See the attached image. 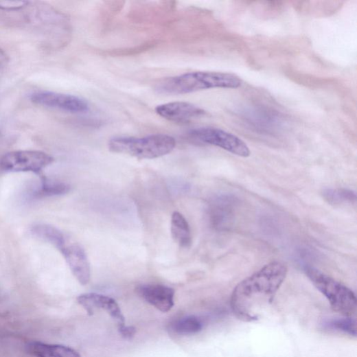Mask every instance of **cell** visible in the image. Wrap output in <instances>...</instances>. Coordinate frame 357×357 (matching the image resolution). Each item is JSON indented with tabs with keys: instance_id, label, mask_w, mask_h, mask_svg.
Here are the masks:
<instances>
[{
	"instance_id": "6da1fadb",
	"label": "cell",
	"mask_w": 357,
	"mask_h": 357,
	"mask_svg": "<svg viewBox=\"0 0 357 357\" xmlns=\"http://www.w3.org/2000/svg\"><path fill=\"white\" fill-rule=\"evenodd\" d=\"M287 274L286 265L275 261L240 282L231 299L234 314L244 322L257 321L262 307L273 302Z\"/></svg>"
},
{
	"instance_id": "7a4b0ae2",
	"label": "cell",
	"mask_w": 357,
	"mask_h": 357,
	"mask_svg": "<svg viewBox=\"0 0 357 357\" xmlns=\"http://www.w3.org/2000/svg\"><path fill=\"white\" fill-rule=\"evenodd\" d=\"M241 84V78L234 73L195 71L163 80L156 91L160 94L178 95L214 88L236 89Z\"/></svg>"
},
{
	"instance_id": "3957f363",
	"label": "cell",
	"mask_w": 357,
	"mask_h": 357,
	"mask_svg": "<svg viewBox=\"0 0 357 357\" xmlns=\"http://www.w3.org/2000/svg\"><path fill=\"white\" fill-rule=\"evenodd\" d=\"M175 146V139L165 134H155L143 138L116 137L108 143L111 152L141 159L163 157L172 152Z\"/></svg>"
},
{
	"instance_id": "277c9868",
	"label": "cell",
	"mask_w": 357,
	"mask_h": 357,
	"mask_svg": "<svg viewBox=\"0 0 357 357\" xmlns=\"http://www.w3.org/2000/svg\"><path fill=\"white\" fill-rule=\"evenodd\" d=\"M305 273L312 284L327 298L332 308L349 317L356 309L354 292L316 268L306 266Z\"/></svg>"
},
{
	"instance_id": "5b68a950",
	"label": "cell",
	"mask_w": 357,
	"mask_h": 357,
	"mask_svg": "<svg viewBox=\"0 0 357 357\" xmlns=\"http://www.w3.org/2000/svg\"><path fill=\"white\" fill-rule=\"evenodd\" d=\"M189 136L196 141L220 148L241 157L246 158L251 155V150L245 142L224 130L202 127L192 130Z\"/></svg>"
},
{
	"instance_id": "8992f818",
	"label": "cell",
	"mask_w": 357,
	"mask_h": 357,
	"mask_svg": "<svg viewBox=\"0 0 357 357\" xmlns=\"http://www.w3.org/2000/svg\"><path fill=\"white\" fill-rule=\"evenodd\" d=\"M54 161L51 155L41 151H14L0 159V169L6 172H38Z\"/></svg>"
},
{
	"instance_id": "52a82bcc",
	"label": "cell",
	"mask_w": 357,
	"mask_h": 357,
	"mask_svg": "<svg viewBox=\"0 0 357 357\" xmlns=\"http://www.w3.org/2000/svg\"><path fill=\"white\" fill-rule=\"evenodd\" d=\"M31 101L38 105L70 113H84L89 110V104L84 100L70 95L40 92L32 95Z\"/></svg>"
},
{
	"instance_id": "ba28073f",
	"label": "cell",
	"mask_w": 357,
	"mask_h": 357,
	"mask_svg": "<svg viewBox=\"0 0 357 357\" xmlns=\"http://www.w3.org/2000/svg\"><path fill=\"white\" fill-rule=\"evenodd\" d=\"M77 301L88 315L93 316L97 310H104L117 323L118 327L125 325L120 307L114 299L97 293H87L78 297Z\"/></svg>"
},
{
	"instance_id": "9c48e42d",
	"label": "cell",
	"mask_w": 357,
	"mask_h": 357,
	"mask_svg": "<svg viewBox=\"0 0 357 357\" xmlns=\"http://www.w3.org/2000/svg\"><path fill=\"white\" fill-rule=\"evenodd\" d=\"M156 113L163 118L176 123H188L203 117L207 112L192 104L176 102L158 106Z\"/></svg>"
},
{
	"instance_id": "30bf717a",
	"label": "cell",
	"mask_w": 357,
	"mask_h": 357,
	"mask_svg": "<svg viewBox=\"0 0 357 357\" xmlns=\"http://www.w3.org/2000/svg\"><path fill=\"white\" fill-rule=\"evenodd\" d=\"M71 271L81 285L91 281V269L84 250L77 244L66 245L61 251Z\"/></svg>"
},
{
	"instance_id": "8fae6325",
	"label": "cell",
	"mask_w": 357,
	"mask_h": 357,
	"mask_svg": "<svg viewBox=\"0 0 357 357\" xmlns=\"http://www.w3.org/2000/svg\"><path fill=\"white\" fill-rule=\"evenodd\" d=\"M237 199L223 195L214 198L209 205V214L211 224L218 230H226L233 220Z\"/></svg>"
},
{
	"instance_id": "7c38bea8",
	"label": "cell",
	"mask_w": 357,
	"mask_h": 357,
	"mask_svg": "<svg viewBox=\"0 0 357 357\" xmlns=\"http://www.w3.org/2000/svg\"><path fill=\"white\" fill-rule=\"evenodd\" d=\"M138 294L148 303L166 312L174 306V290L163 285L146 284L137 288Z\"/></svg>"
},
{
	"instance_id": "4fadbf2b",
	"label": "cell",
	"mask_w": 357,
	"mask_h": 357,
	"mask_svg": "<svg viewBox=\"0 0 357 357\" xmlns=\"http://www.w3.org/2000/svg\"><path fill=\"white\" fill-rule=\"evenodd\" d=\"M26 349L35 357H81L76 350L69 347L38 341L30 342L26 345Z\"/></svg>"
},
{
	"instance_id": "5bb4252c",
	"label": "cell",
	"mask_w": 357,
	"mask_h": 357,
	"mask_svg": "<svg viewBox=\"0 0 357 357\" xmlns=\"http://www.w3.org/2000/svg\"><path fill=\"white\" fill-rule=\"evenodd\" d=\"M171 235L174 241L182 248L189 249L192 244V236L188 221L178 211H174L171 219Z\"/></svg>"
},
{
	"instance_id": "9a60e30c",
	"label": "cell",
	"mask_w": 357,
	"mask_h": 357,
	"mask_svg": "<svg viewBox=\"0 0 357 357\" xmlns=\"http://www.w3.org/2000/svg\"><path fill=\"white\" fill-rule=\"evenodd\" d=\"M32 233L36 237L48 242L61 251L66 246L64 234L54 227L38 224L32 227Z\"/></svg>"
},
{
	"instance_id": "2e32d148",
	"label": "cell",
	"mask_w": 357,
	"mask_h": 357,
	"mask_svg": "<svg viewBox=\"0 0 357 357\" xmlns=\"http://www.w3.org/2000/svg\"><path fill=\"white\" fill-rule=\"evenodd\" d=\"M203 327L202 321L198 317L191 316L172 322L170 325V330L177 335L188 336L199 333Z\"/></svg>"
},
{
	"instance_id": "e0dca14e",
	"label": "cell",
	"mask_w": 357,
	"mask_h": 357,
	"mask_svg": "<svg viewBox=\"0 0 357 357\" xmlns=\"http://www.w3.org/2000/svg\"><path fill=\"white\" fill-rule=\"evenodd\" d=\"M70 187L61 182L43 181L32 192V197L34 198H42L45 197H52L63 196L68 194Z\"/></svg>"
},
{
	"instance_id": "ac0fdd59",
	"label": "cell",
	"mask_w": 357,
	"mask_h": 357,
	"mask_svg": "<svg viewBox=\"0 0 357 357\" xmlns=\"http://www.w3.org/2000/svg\"><path fill=\"white\" fill-rule=\"evenodd\" d=\"M323 196L328 203L334 205L356 202V193L346 189H327L323 191Z\"/></svg>"
},
{
	"instance_id": "d6986e66",
	"label": "cell",
	"mask_w": 357,
	"mask_h": 357,
	"mask_svg": "<svg viewBox=\"0 0 357 357\" xmlns=\"http://www.w3.org/2000/svg\"><path fill=\"white\" fill-rule=\"evenodd\" d=\"M326 325L328 328L341 332L351 336H356V322L352 318L334 319L327 322Z\"/></svg>"
},
{
	"instance_id": "ffe728a7",
	"label": "cell",
	"mask_w": 357,
	"mask_h": 357,
	"mask_svg": "<svg viewBox=\"0 0 357 357\" xmlns=\"http://www.w3.org/2000/svg\"><path fill=\"white\" fill-rule=\"evenodd\" d=\"M29 4L26 1H0V10L4 11H18Z\"/></svg>"
},
{
	"instance_id": "44dd1931",
	"label": "cell",
	"mask_w": 357,
	"mask_h": 357,
	"mask_svg": "<svg viewBox=\"0 0 357 357\" xmlns=\"http://www.w3.org/2000/svg\"><path fill=\"white\" fill-rule=\"evenodd\" d=\"M118 331L125 339L131 340L137 334V329L133 326L125 325L118 327Z\"/></svg>"
},
{
	"instance_id": "7402d4cb",
	"label": "cell",
	"mask_w": 357,
	"mask_h": 357,
	"mask_svg": "<svg viewBox=\"0 0 357 357\" xmlns=\"http://www.w3.org/2000/svg\"><path fill=\"white\" fill-rule=\"evenodd\" d=\"M9 62V58L5 52L0 49V68L5 67Z\"/></svg>"
}]
</instances>
